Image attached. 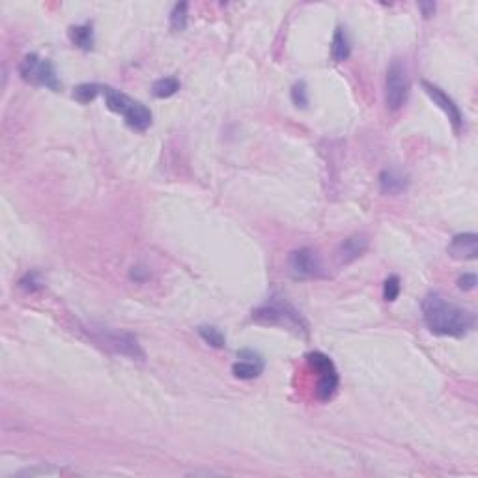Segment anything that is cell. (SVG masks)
Wrapping results in <instances>:
<instances>
[{
	"label": "cell",
	"mask_w": 478,
	"mask_h": 478,
	"mask_svg": "<svg viewBox=\"0 0 478 478\" xmlns=\"http://www.w3.org/2000/svg\"><path fill=\"white\" fill-rule=\"evenodd\" d=\"M422 314L428 329L439 336L462 338L474 327V316L471 312L445 299L437 291H432L422 299Z\"/></svg>",
	"instance_id": "6da1fadb"
},
{
	"label": "cell",
	"mask_w": 478,
	"mask_h": 478,
	"mask_svg": "<svg viewBox=\"0 0 478 478\" xmlns=\"http://www.w3.org/2000/svg\"><path fill=\"white\" fill-rule=\"evenodd\" d=\"M105 103L113 113L122 114L125 123L135 131H146L152 125V110L142 105L140 101L129 98L128 94H123L120 90L110 88V86H103Z\"/></svg>",
	"instance_id": "7a4b0ae2"
},
{
	"label": "cell",
	"mask_w": 478,
	"mask_h": 478,
	"mask_svg": "<svg viewBox=\"0 0 478 478\" xmlns=\"http://www.w3.org/2000/svg\"><path fill=\"white\" fill-rule=\"evenodd\" d=\"M252 318L260 321V323L288 327V329L296 331V333H303V335H306V331H308L305 318L284 297H271L266 305L258 306L256 311L252 312Z\"/></svg>",
	"instance_id": "3957f363"
},
{
	"label": "cell",
	"mask_w": 478,
	"mask_h": 478,
	"mask_svg": "<svg viewBox=\"0 0 478 478\" xmlns=\"http://www.w3.org/2000/svg\"><path fill=\"white\" fill-rule=\"evenodd\" d=\"M92 335H94V338L99 344H103L107 350L114 351L118 355L129 357V359L133 360L144 359L142 345H140V342H138V338L133 333L110 329V327H95V329H92Z\"/></svg>",
	"instance_id": "277c9868"
},
{
	"label": "cell",
	"mask_w": 478,
	"mask_h": 478,
	"mask_svg": "<svg viewBox=\"0 0 478 478\" xmlns=\"http://www.w3.org/2000/svg\"><path fill=\"white\" fill-rule=\"evenodd\" d=\"M19 73L26 83L45 86V88L53 90V92H58L60 86H62V83L58 79V73H56L55 66L51 64V60L41 58L36 53L26 55L25 58L21 60Z\"/></svg>",
	"instance_id": "5b68a950"
},
{
	"label": "cell",
	"mask_w": 478,
	"mask_h": 478,
	"mask_svg": "<svg viewBox=\"0 0 478 478\" xmlns=\"http://www.w3.org/2000/svg\"><path fill=\"white\" fill-rule=\"evenodd\" d=\"M306 360H308V365L320 375L316 396L321 402H327V400L335 396L336 389H338V370H336L335 363L331 360V357L326 355V353H321V351H311L306 355Z\"/></svg>",
	"instance_id": "8992f818"
},
{
	"label": "cell",
	"mask_w": 478,
	"mask_h": 478,
	"mask_svg": "<svg viewBox=\"0 0 478 478\" xmlns=\"http://www.w3.org/2000/svg\"><path fill=\"white\" fill-rule=\"evenodd\" d=\"M410 95V77L405 71L404 64L395 60L387 69L385 77V101L390 110H398L407 101Z\"/></svg>",
	"instance_id": "52a82bcc"
},
{
	"label": "cell",
	"mask_w": 478,
	"mask_h": 478,
	"mask_svg": "<svg viewBox=\"0 0 478 478\" xmlns=\"http://www.w3.org/2000/svg\"><path fill=\"white\" fill-rule=\"evenodd\" d=\"M288 267H290V273L293 279H318V276H323V266H321V260L318 256V252L308 249V246H303V249H297L290 254L288 258Z\"/></svg>",
	"instance_id": "ba28073f"
},
{
	"label": "cell",
	"mask_w": 478,
	"mask_h": 478,
	"mask_svg": "<svg viewBox=\"0 0 478 478\" xmlns=\"http://www.w3.org/2000/svg\"><path fill=\"white\" fill-rule=\"evenodd\" d=\"M422 88H424V92L428 94V98L432 99L435 105H437L439 109L447 114V118L450 120L452 128L456 129V131H459L462 125H464V116H462V110H459V107L456 105V101L445 94L443 90L439 88V86L428 83V80H422Z\"/></svg>",
	"instance_id": "9c48e42d"
},
{
	"label": "cell",
	"mask_w": 478,
	"mask_h": 478,
	"mask_svg": "<svg viewBox=\"0 0 478 478\" xmlns=\"http://www.w3.org/2000/svg\"><path fill=\"white\" fill-rule=\"evenodd\" d=\"M266 363L260 353L252 350H241L237 353V363H234L232 372L239 380H254L264 372Z\"/></svg>",
	"instance_id": "30bf717a"
},
{
	"label": "cell",
	"mask_w": 478,
	"mask_h": 478,
	"mask_svg": "<svg viewBox=\"0 0 478 478\" xmlns=\"http://www.w3.org/2000/svg\"><path fill=\"white\" fill-rule=\"evenodd\" d=\"M449 254L456 260H474L478 254V236L473 232L458 234L449 245Z\"/></svg>",
	"instance_id": "8fae6325"
},
{
	"label": "cell",
	"mask_w": 478,
	"mask_h": 478,
	"mask_svg": "<svg viewBox=\"0 0 478 478\" xmlns=\"http://www.w3.org/2000/svg\"><path fill=\"white\" fill-rule=\"evenodd\" d=\"M380 187L385 194H400L410 187V176L400 168H385L380 174Z\"/></svg>",
	"instance_id": "7c38bea8"
},
{
	"label": "cell",
	"mask_w": 478,
	"mask_h": 478,
	"mask_svg": "<svg viewBox=\"0 0 478 478\" xmlns=\"http://www.w3.org/2000/svg\"><path fill=\"white\" fill-rule=\"evenodd\" d=\"M368 249V237L365 234H355V236L344 239V243L338 249V260L341 264H351L359 256H363V252Z\"/></svg>",
	"instance_id": "4fadbf2b"
},
{
	"label": "cell",
	"mask_w": 478,
	"mask_h": 478,
	"mask_svg": "<svg viewBox=\"0 0 478 478\" xmlns=\"http://www.w3.org/2000/svg\"><path fill=\"white\" fill-rule=\"evenodd\" d=\"M69 40L75 47H79L80 51H90L95 43V36H94V26L90 23H84V25H75L69 28Z\"/></svg>",
	"instance_id": "5bb4252c"
},
{
	"label": "cell",
	"mask_w": 478,
	"mask_h": 478,
	"mask_svg": "<svg viewBox=\"0 0 478 478\" xmlns=\"http://www.w3.org/2000/svg\"><path fill=\"white\" fill-rule=\"evenodd\" d=\"M351 55V45L350 38L345 34V28L338 26L335 30V36H333V43H331V56L335 62H344V60L350 58Z\"/></svg>",
	"instance_id": "9a60e30c"
},
{
	"label": "cell",
	"mask_w": 478,
	"mask_h": 478,
	"mask_svg": "<svg viewBox=\"0 0 478 478\" xmlns=\"http://www.w3.org/2000/svg\"><path fill=\"white\" fill-rule=\"evenodd\" d=\"M180 86H182V84H180V80L176 79V77H165V79H159L153 83L152 94L159 99L172 98V95L180 90Z\"/></svg>",
	"instance_id": "2e32d148"
},
{
	"label": "cell",
	"mask_w": 478,
	"mask_h": 478,
	"mask_svg": "<svg viewBox=\"0 0 478 478\" xmlns=\"http://www.w3.org/2000/svg\"><path fill=\"white\" fill-rule=\"evenodd\" d=\"M198 335H200V338H202L206 344L212 345V348H217V350H221V348H224V345H227V336L222 335V331L217 329V327L200 326V327H198Z\"/></svg>",
	"instance_id": "e0dca14e"
},
{
	"label": "cell",
	"mask_w": 478,
	"mask_h": 478,
	"mask_svg": "<svg viewBox=\"0 0 478 478\" xmlns=\"http://www.w3.org/2000/svg\"><path fill=\"white\" fill-rule=\"evenodd\" d=\"M103 92V86H99V84H90V83H83L79 86H75L73 90V98L79 101V103L86 105L90 101H94L99 94Z\"/></svg>",
	"instance_id": "ac0fdd59"
},
{
	"label": "cell",
	"mask_w": 478,
	"mask_h": 478,
	"mask_svg": "<svg viewBox=\"0 0 478 478\" xmlns=\"http://www.w3.org/2000/svg\"><path fill=\"white\" fill-rule=\"evenodd\" d=\"M187 2H180V4H176L172 8V11H170V28L174 32L185 30V26H187Z\"/></svg>",
	"instance_id": "d6986e66"
},
{
	"label": "cell",
	"mask_w": 478,
	"mask_h": 478,
	"mask_svg": "<svg viewBox=\"0 0 478 478\" xmlns=\"http://www.w3.org/2000/svg\"><path fill=\"white\" fill-rule=\"evenodd\" d=\"M400 290H402V284H400V276L393 275L389 276L383 284V299L387 303H393V301L398 299Z\"/></svg>",
	"instance_id": "ffe728a7"
},
{
	"label": "cell",
	"mask_w": 478,
	"mask_h": 478,
	"mask_svg": "<svg viewBox=\"0 0 478 478\" xmlns=\"http://www.w3.org/2000/svg\"><path fill=\"white\" fill-rule=\"evenodd\" d=\"M19 286L25 291H28V293H36V291H40L43 288V281H41L40 273L30 271L21 279Z\"/></svg>",
	"instance_id": "44dd1931"
},
{
	"label": "cell",
	"mask_w": 478,
	"mask_h": 478,
	"mask_svg": "<svg viewBox=\"0 0 478 478\" xmlns=\"http://www.w3.org/2000/svg\"><path fill=\"white\" fill-rule=\"evenodd\" d=\"M291 101H293L296 107H301V109H305L306 105H308V90H306L305 80H299V83L293 84V88H291Z\"/></svg>",
	"instance_id": "7402d4cb"
},
{
	"label": "cell",
	"mask_w": 478,
	"mask_h": 478,
	"mask_svg": "<svg viewBox=\"0 0 478 478\" xmlns=\"http://www.w3.org/2000/svg\"><path fill=\"white\" fill-rule=\"evenodd\" d=\"M458 286L465 291L474 290L477 288V275L474 273H465V275H462L458 279Z\"/></svg>",
	"instance_id": "603a6c76"
},
{
	"label": "cell",
	"mask_w": 478,
	"mask_h": 478,
	"mask_svg": "<svg viewBox=\"0 0 478 478\" xmlns=\"http://www.w3.org/2000/svg\"><path fill=\"white\" fill-rule=\"evenodd\" d=\"M146 276H148V271L142 269V267H133V269H131V279H135V281L142 282Z\"/></svg>",
	"instance_id": "cb8c5ba5"
},
{
	"label": "cell",
	"mask_w": 478,
	"mask_h": 478,
	"mask_svg": "<svg viewBox=\"0 0 478 478\" xmlns=\"http://www.w3.org/2000/svg\"><path fill=\"white\" fill-rule=\"evenodd\" d=\"M419 8L422 10L424 17H432V15H434V11H435L434 2H420Z\"/></svg>",
	"instance_id": "d4e9b609"
}]
</instances>
